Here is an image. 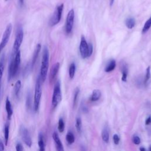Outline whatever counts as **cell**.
Returning <instances> with one entry per match:
<instances>
[{"label":"cell","mask_w":151,"mask_h":151,"mask_svg":"<svg viewBox=\"0 0 151 151\" xmlns=\"http://www.w3.org/2000/svg\"><path fill=\"white\" fill-rule=\"evenodd\" d=\"M21 63V52L18 50L15 52V56L11 60L8 67V80H11L17 74Z\"/></svg>","instance_id":"6da1fadb"},{"label":"cell","mask_w":151,"mask_h":151,"mask_svg":"<svg viewBox=\"0 0 151 151\" xmlns=\"http://www.w3.org/2000/svg\"><path fill=\"white\" fill-rule=\"evenodd\" d=\"M49 65V50L47 47L44 46L43 47L42 50V61H41V65L40 68V76L42 82H44L47 75V71L48 69Z\"/></svg>","instance_id":"7a4b0ae2"},{"label":"cell","mask_w":151,"mask_h":151,"mask_svg":"<svg viewBox=\"0 0 151 151\" xmlns=\"http://www.w3.org/2000/svg\"><path fill=\"white\" fill-rule=\"evenodd\" d=\"M42 80L40 78V75L38 76L35 86V90H34V110L37 111L39 109L41 97L42 94Z\"/></svg>","instance_id":"3957f363"},{"label":"cell","mask_w":151,"mask_h":151,"mask_svg":"<svg viewBox=\"0 0 151 151\" xmlns=\"http://www.w3.org/2000/svg\"><path fill=\"white\" fill-rule=\"evenodd\" d=\"M62 99L61 96V91L60 81H57L54 86L52 97V108H55L57 106V105L60 103Z\"/></svg>","instance_id":"277c9868"},{"label":"cell","mask_w":151,"mask_h":151,"mask_svg":"<svg viewBox=\"0 0 151 151\" xmlns=\"http://www.w3.org/2000/svg\"><path fill=\"white\" fill-rule=\"evenodd\" d=\"M64 8L63 4L57 6L54 11V12L50 20V25L52 27L57 25L61 20L62 12Z\"/></svg>","instance_id":"5b68a950"},{"label":"cell","mask_w":151,"mask_h":151,"mask_svg":"<svg viewBox=\"0 0 151 151\" xmlns=\"http://www.w3.org/2000/svg\"><path fill=\"white\" fill-rule=\"evenodd\" d=\"M24 38V32L22 28L21 27H19L17 31L15 39L13 44V51L14 53L17 52L22 44V42L23 41Z\"/></svg>","instance_id":"8992f818"},{"label":"cell","mask_w":151,"mask_h":151,"mask_svg":"<svg viewBox=\"0 0 151 151\" xmlns=\"http://www.w3.org/2000/svg\"><path fill=\"white\" fill-rule=\"evenodd\" d=\"M12 24H9L7 25V27H6V29L3 34L1 41L0 42V52L2 51V50L5 48V47L7 44V43L9 40V37H10V35H11V34L12 32Z\"/></svg>","instance_id":"52a82bcc"},{"label":"cell","mask_w":151,"mask_h":151,"mask_svg":"<svg viewBox=\"0 0 151 151\" xmlns=\"http://www.w3.org/2000/svg\"><path fill=\"white\" fill-rule=\"evenodd\" d=\"M74 20V9H71L67 16L65 21V29L67 34H70L73 29Z\"/></svg>","instance_id":"ba28073f"},{"label":"cell","mask_w":151,"mask_h":151,"mask_svg":"<svg viewBox=\"0 0 151 151\" xmlns=\"http://www.w3.org/2000/svg\"><path fill=\"white\" fill-rule=\"evenodd\" d=\"M19 133H20L21 139L24 142V143L27 146L31 147L32 145L31 138L29 135L28 130L24 126H21L19 129Z\"/></svg>","instance_id":"9c48e42d"},{"label":"cell","mask_w":151,"mask_h":151,"mask_svg":"<svg viewBox=\"0 0 151 151\" xmlns=\"http://www.w3.org/2000/svg\"><path fill=\"white\" fill-rule=\"evenodd\" d=\"M80 52L83 58L88 57V44L84 36H81L80 44Z\"/></svg>","instance_id":"30bf717a"},{"label":"cell","mask_w":151,"mask_h":151,"mask_svg":"<svg viewBox=\"0 0 151 151\" xmlns=\"http://www.w3.org/2000/svg\"><path fill=\"white\" fill-rule=\"evenodd\" d=\"M59 68H60V63H55L51 67L50 72V75H49V80L51 83L54 81V78H55V77L58 72Z\"/></svg>","instance_id":"8fae6325"},{"label":"cell","mask_w":151,"mask_h":151,"mask_svg":"<svg viewBox=\"0 0 151 151\" xmlns=\"http://www.w3.org/2000/svg\"><path fill=\"white\" fill-rule=\"evenodd\" d=\"M52 139L55 142L56 149L58 151H63L64 150L63 144L61 142L60 139L58 137V135L57 132H54L52 134Z\"/></svg>","instance_id":"7c38bea8"},{"label":"cell","mask_w":151,"mask_h":151,"mask_svg":"<svg viewBox=\"0 0 151 151\" xmlns=\"http://www.w3.org/2000/svg\"><path fill=\"white\" fill-rule=\"evenodd\" d=\"M5 109L7 114V118L8 120H10L12 113H13V110L12 109V106L10 100H9L8 97H6V101H5Z\"/></svg>","instance_id":"4fadbf2b"},{"label":"cell","mask_w":151,"mask_h":151,"mask_svg":"<svg viewBox=\"0 0 151 151\" xmlns=\"http://www.w3.org/2000/svg\"><path fill=\"white\" fill-rule=\"evenodd\" d=\"M41 48V45L40 44H38L37 45H36V47L34 50V52L33 53V55H32V62H31V67L33 68L35 62H36V60L37 59V57H38V55L39 54V52L40 51V50Z\"/></svg>","instance_id":"5bb4252c"},{"label":"cell","mask_w":151,"mask_h":151,"mask_svg":"<svg viewBox=\"0 0 151 151\" xmlns=\"http://www.w3.org/2000/svg\"><path fill=\"white\" fill-rule=\"evenodd\" d=\"M38 145L40 147V150L44 151L45 150V143H44V139L43 134L41 133H40L38 134Z\"/></svg>","instance_id":"9a60e30c"},{"label":"cell","mask_w":151,"mask_h":151,"mask_svg":"<svg viewBox=\"0 0 151 151\" xmlns=\"http://www.w3.org/2000/svg\"><path fill=\"white\" fill-rule=\"evenodd\" d=\"M101 91L98 89H95L93 91L91 96L90 97V100L92 101H96L98 100L101 97Z\"/></svg>","instance_id":"2e32d148"},{"label":"cell","mask_w":151,"mask_h":151,"mask_svg":"<svg viewBox=\"0 0 151 151\" xmlns=\"http://www.w3.org/2000/svg\"><path fill=\"white\" fill-rule=\"evenodd\" d=\"M9 124L8 122H6L4 126V140L5 145H8V139H9Z\"/></svg>","instance_id":"e0dca14e"},{"label":"cell","mask_w":151,"mask_h":151,"mask_svg":"<svg viewBox=\"0 0 151 151\" xmlns=\"http://www.w3.org/2000/svg\"><path fill=\"white\" fill-rule=\"evenodd\" d=\"M125 24L129 29H132L135 25V20L133 18H128L125 21Z\"/></svg>","instance_id":"ac0fdd59"},{"label":"cell","mask_w":151,"mask_h":151,"mask_svg":"<svg viewBox=\"0 0 151 151\" xmlns=\"http://www.w3.org/2000/svg\"><path fill=\"white\" fill-rule=\"evenodd\" d=\"M115 67H116V61H115V60H112L107 64V65L105 68L104 70L106 72L109 73V72L113 71L115 68Z\"/></svg>","instance_id":"d6986e66"},{"label":"cell","mask_w":151,"mask_h":151,"mask_svg":"<svg viewBox=\"0 0 151 151\" xmlns=\"http://www.w3.org/2000/svg\"><path fill=\"white\" fill-rule=\"evenodd\" d=\"M101 137L104 142L107 143L109 140V133L107 128H104L101 132Z\"/></svg>","instance_id":"ffe728a7"},{"label":"cell","mask_w":151,"mask_h":151,"mask_svg":"<svg viewBox=\"0 0 151 151\" xmlns=\"http://www.w3.org/2000/svg\"><path fill=\"white\" fill-rule=\"evenodd\" d=\"M65 139H66V141L67 142V143L69 145H71V144L73 143L74 142V140H75L74 136L71 132H68L67 133Z\"/></svg>","instance_id":"44dd1931"},{"label":"cell","mask_w":151,"mask_h":151,"mask_svg":"<svg viewBox=\"0 0 151 151\" xmlns=\"http://www.w3.org/2000/svg\"><path fill=\"white\" fill-rule=\"evenodd\" d=\"M21 87V80H17L14 85V94L15 96H18L20 89Z\"/></svg>","instance_id":"7402d4cb"},{"label":"cell","mask_w":151,"mask_h":151,"mask_svg":"<svg viewBox=\"0 0 151 151\" xmlns=\"http://www.w3.org/2000/svg\"><path fill=\"white\" fill-rule=\"evenodd\" d=\"M150 27H151V17L145 22V24L142 28V33L146 32L149 29V28Z\"/></svg>","instance_id":"603a6c76"},{"label":"cell","mask_w":151,"mask_h":151,"mask_svg":"<svg viewBox=\"0 0 151 151\" xmlns=\"http://www.w3.org/2000/svg\"><path fill=\"white\" fill-rule=\"evenodd\" d=\"M76 71V65L74 63H71L69 67V77L71 79H72L75 74Z\"/></svg>","instance_id":"cb8c5ba5"},{"label":"cell","mask_w":151,"mask_h":151,"mask_svg":"<svg viewBox=\"0 0 151 151\" xmlns=\"http://www.w3.org/2000/svg\"><path fill=\"white\" fill-rule=\"evenodd\" d=\"M4 70V55H2L1 58L0 59V83L2 78Z\"/></svg>","instance_id":"d4e9b609"},{"label":"cell","mask_w":151,"mask_h":151,"mask_svg":"<svg viewBox=\"0 0 151 151\" xmlns=\"http://www.w3.org/2000/svg\"><path fill=\"white\" fill-rule=\"evenodd\" d=\"M64 120H63L62 118H60L58 120V130L60 133H62L64 130Z\"/></svg>","instance_id":"484cf974"},{"label":"cell","mask_w":151,"mask_h":151,"mask_svg":"<svg viewBox=\"0 0 151 151\" xmlns=\"http://www.w3.org/2000/svg\"><path fill=\"white\" fill-rule=\"evenodd\" d=\"M124 67L122 68V80L123 81H126L127 80V68L126 66L123 65Z\"/></svg>","instance_id":"4316f807"},{"label":"cell","mask_w":151,"mask_h":151,"mask_svg":"<svg viewBox=\"0 0 151 151\" xmlns=\"http://www.w3.org/2000/svg\"><path fill=\"white\" fill-rule=\"evenodd\" d=\"M76 127L77 131L78 133H80L81 131V120L80 117H77L76 119Z\"/></svg>","instance_id":"83f0119b"},{"label":"cell","mask_w":151,"mask_h":151,"mask_svg":"<svg viewBox=\"0 0 151 151\" xmlns=\"http://www.w3.org/2000/svg\"><path fill=\"white\" fill-rule=\"evenodd\" d=\"M150 76H151V74H150V66H149L147 68V69H146V77H145V81H144L145 84H146V85L147 84V82L149 81V80L150 78Z\"/></svg>","instance_id":"f1b7e54d"},{"label":"cell","mask_w":151,"mask_h":151,"mask_svg":"<svg viewBox=\"0 0 151 151\" xmlns=\"http://www.w3.org/2000/svg\"><path fill=\"white\" fill-rule=\"evenodd\" d=\"M80 90L78 88H76L75 92H74V98H73V106L74 107L76 106V103H77V101L78 99V94H79Z\"/></svg>","instance_id":"f546056e"},{"label":"cell","mask_w":151,"mask_h":151,"mask_svg":"<svg viewBox=\"0 0 151 151\" xmlns=\"http://www.w3.org/2000/svg\"><path fill=\"white\" fill-rule=\"evenodd\" d=\"M132 140H133V142L135 145H139L140 143V139L139 138V136H137L136 135L133 136V137L132 138Z\"/></svg>","instance_id":"4dcf8cb0"},{"label":"cell","mask_w":151,"mask_h":151,"mask_svg":"<svg viewBox=\"0 0 151 151\" xmlns=\"http://www.w3.org/2000/svg\"><path fill=\"white\" fill-rule=\"evenodd\" d=\"M113 142H114L115 145H118L119 144V141H120V137H119L118 134H114L113 137Z\"/></svg>","instance_id":"1f68e13d"},{"label":"cell","mask_w":151,"mask_h":151,"mask_svg":"<svg viewBox=\"0 0 151 151\" xmlns=\"http://www.w3.org/2000/svg\"><path fill=\"white\" fill-rule=\"evenodd\" d=\"M93 51V45L90 43L88 44V57H90L92 54Z\"/></svg>","instance_id":"d6a6232c"},{"label":"cell","mask_w":151,"mask_h":151,"mask_svg":"<svg viewBox=\"0 0 151 151\" xmlns=\"http://www.w3.org/2000/svg\"><path fill=\"white\" fill-rule=\"evenodd\" d=\"M23 150H24V148L22 147V145L21 143H18L16 145V150H17V151H22Z\"/></svg>","instance_id":"836d02e7"},{"label":"cell","mask_w":151,"mask_h":151,"mask_svg":"<svg viewBox=\"0 0 151 151\" xmlns=\"http://www.w3.org/2000/svg\"><path fill=\"white\" fill-rule=\"evenodd\" d=\"M150 123H151V117L149 116L146 119V120L145 121V124L149 125V124H150Z\"/></svg>","instance_id":"e575fe53"},{"label":"cell","mask_w":151,"mask_h":151,"mask_svg":"<svg viewBox=\"0 0 151 151\" xmlns=\"http://www.w3.org/2000/svg\"><path fill=\"white\" fill-rule=\"evenodd\" d=\"M4 150V145L0 139V151H2Z\"/></svg>","instance_id":"d590c367"},{"label":"cell","mask_w":151,"mask_h":151,"mask_svg":"<svg viewBox=\"0 0 151 151\" xmlns=\"http://www.w3.org/2000/svg\"><path fill=\"white\" fill-rule=\"evenodd\" d=\"M114 0H110V6H112V5H113V4L114 2Z\"/></svg>","instance_id":"8d00e7d4"},{"label":"cell","mask_w":151,"mask_h":151,"mask_svg":"<svg viewBox=\"0 0 151 151\" xmlns=\"http://www.w3.org/2000/svg\"><path fill=\"white\" fill-rule=\"evenodd\" d=\"M140 150H142V151H145V150H146V149L144 148V147H140Z\"/></svg>","instance_id":"74e56055"},{"label":"cell","mask_w":151,"mask_h":151,"mask_svg":"<svg viewBox=\"0 0 151 151\" xmlns=\"http://www.w3.org/2000/svg\"><path fill=\"white\" fill-rule=\"evenodd\" d=\"M24 0H19V2H20V3H21V4H22L23 2H24Z\"/></svg>","instance_id":"f35d334b"},{"label":"cell","mask_w":151,"mask_h":151,"mask_svg":"<svg viewBox=\"0 0 151 151\" xmlns=\"http://www.w3.org/2000/svg\"><path fill=\"white\" fill-rule=\"evenodd\" d=\"M149 150H150V151H151V146H150V147H149Z\"/></svg>","instance_id":"ab89813d"},{"label":"cell","mask_w":151,"mask_h":151,"mask_svg":"<svg viewBox=\"0 0 151 151\" xmlns=\"http://www.w3.org/2000/svg\"><path fill=\"white\" fill-rule=\"evenodd\" d=\"M0 91H1V86H0Z\"/></svg>","instance_id":"60d3db41"}]
</instances>
